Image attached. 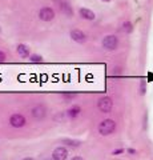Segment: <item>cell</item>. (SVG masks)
<instances>
[{"label":"cell","mask_w":153,"mask_h":160,"mask_svg":"<svg viewBox=\"0 0 153 160\" xmlns=\"http://www.w3.org/2000/svg\"><path fill=\"white\" fill-rule=\"evenodd\" d=\"M103 2H109V0H103Z\"/></svg>","instance_id":"603a6c76"},{"label":"cell","mask_w":153,"mask_h":160,"mask_svg":"<svg viewBox=\"0 0 153 160\" xmlns=\"http://www.w3.org/2000/svg\"><path fill=\"white\" fill-rule=\"evenodd\" d=\"M97 107H98V109H100L101 112L108 113V112H111V109L113 107V102H112V99L108 98V96L100 98L98 99V102H97Z\"/></svg>","instance_id":"7a4b0ae2"},{"label":"cell","mask_w":153,"mask_h":160,"mask_svg":"<svg viewBox=\"0 0 153 160\" xmlns=\"http://www.w3.org/2000/svg\"><path fill=\"white\" fill-rule=\"evenodd\" d=\"M116 129V123L113 122L112 119H107L103 120L98 126V132H100L103 136H107V135H111L113 131Z\"/></svg>","instance_id":"6da1fadb"},{"label":"cell","mask_w":153,"mask_h":160,"mask_svg":"<svg viewBox=\"0 0 153 160\" xmlns=\"http://www.w3.org/2000/svg\"><path fill=\"white\" fill-rule=\"evenodd\" d=\"M73 98H76V93H64L63 95V99L65 100V102H69Z\"/></svg>","instance_id":"9a60e30c"},{"label":"cell","mask_w":153,"mask_h":160,"mask_svg":"<svg viewBox=\"0 0 153 160\" xmlns=\"http://www.w3.org/2000/svg\"><path fill=\"white\" fill-rule=\"evenodd\" d=\"M122 152H124V149L120 148V149H116V151H113L112 155H120V153H122Z\"/></svg>","instance_id":"d6986e66"},{"label":"cell","mask_w":153,"mask_h":160,"mask_svg":"<svg viewBox=\"0 0 153 160\" xmlns=\"http://www.w3.org/2000/svg\"><path fill=\"white\" fill-rule=\"evenodd\" d=\"M72 160H83V159H81V158H79V156H76V158H73Z\"/></svg>","instance_id":"44dd1931"},{"label":"cell","mask_w":153,"mask_h":160,"mask_svg":"<svg viewBox=\"0 0 153 160\" xmlns=\"http://www.w3.org/2000/svg\"><path fill=\"white\" fill-rule=\"evenodd\" d=\"M39 18L43 22H51L55 18V11L51 8V7H44L39 11Z\"/></svg>","instance_id":"277c9868"},{"label":"cell","mask_w":153,"mask_h":160,"mask_svg":"<svg viewBox=\"0 0 153 160\" xmlns=\"http://www.w3.org/2000/svg\"><path fill=\"white\" fill-rule=\"evenodd\" d=\"M29 59H31L32 63H41V62H43L41 56H39V55H32V56L29 58Z\"/></svg>","instance_id":"5bb4252c"},{"label":"cell","mask_w":153,"mask_h":160,"mask_svg":"<svg viewBox=\"0 0 153 160\" xmlns=\"http://www.w3.org/2000/svg\"><path fill=\"white\" fill-rule=\"evenodd\" d=\"M4 60H6V53L0 51V63H4Z\"/></svg>","instance_id":"ac0fdd59"},{"label":"cell","mask_w":153,"mask_h":160,"mask_svg":"<svg viewBox=\"0 0 153 160\" xmlns=\"http://www.w3.org/2000/svg\"><path fill=\"white\" fill-rule=\"evenodd\" d=\"M80 112H81V108H80V107H79V106H73L72 108L68 109V116L73 119V118L79 116V115H80Z\"/></svg>","instance_id":"7c38bea8"},{"label":"cell","mask_w":153,"mask_h":160,"mask_svg":"<svg viewBox=\"0 0 153 160\" xmlns=\"http://www.w3.org/2000/svg\"><path fill=\"white\" fill-rule=\"evenodd\" d=\"M128 152H129V153H132V155H135V153H136V151H135V149H132V148H129V149H128Z\"/></svg>","instance_id":"ffe728a7"},{"label":"cell","mask_w":153,"mask_h":160,"mask_svg":"<svg viewBox=\"0 0 153 160\" xmlns=\"http://www.w3.org/2000/svg\"><path fill=\"white\" fill-rule=\"evenodd\" d=\"M118 46V40L116 36H113V35H108V36L104 38L103 40V47L108 51H113V49H116Z\"/></svg>","instance_id":"3957f363"},{"label":"cell","mask_w":153,"mask_h":160,"mask_svg":"<svg viewBox=\"0 0 153 160\" xmlns=\"http://www.w3.org/2000/svg\"><path fill=\"white\" fill-rule=\"evenodd\" d=\"M23 160H35V159H32V158H26V159H23Z\"/></svg>","instance_id":"7402d4cb"},{"label":"cell","mask_w":153,"mask_h":160,"mask_svg":"<svg viewBox=\"0 0 153 160\" xmlns=\"http://www.w3.org/2000/svg\"><path fill=\"white\" fill-rule=\"evenodd\" d=\"M80 16L83 19H87V20H95L96 18V15L93 11H91V9H88V8H81L80 9Z\"/></svg>","instance_id":"30bf717a"},{"label":"cell","mask_w":153,"mask_h":160,"mask_svg":"<svg viewBox=\"0 0 153 160\" xmlns=\"http://www.w3.org/2000/svg\"><path fill=\"white\" fill-rule=\"evenodd\" d=\"M56 2L59 4V8H60V11L64 15H65V16H68V18L73 16V9H72V7L67 2H64V0H56Z\"/></svg>","instance_id":"8992f818"},{"label":"cell","mask_w":153,"mask_h":160,"mask_svg":"<svg viewBox=\"0 0 153 160\" xmlns=\"http://www.w3.org/2000/svg\"><path fill=\"white\" fill-rule=\"evenodd\" d=\"M45 112H47V109H45V107H43V106H36V107H33L32 111H31L32 116L35 118L36 120L44 119V116H45Z\"/></svg>","instance_id":"9c48e42d"},{"label":"cell","mask_w":153,"mask_h":160,"mask_svg":"<svg viewBox=\"0 0 153 160\" xmlns=\"http://www.w3.org/2000/svg\"><path fill=\"white\" fill-rule=\"evenodd\" d=\"M9 124L15 128H22L24 124H26V118L20 113H15L11 116V119H9Z\"/></svg>","instance_id":"5b68a950"},{"label":"cell","mask_w":153,"mask_h":160,"mask_svg":"<svg viewBox=\"0 0 153 160\" xmlns=\"http://www.w3.org/2000/svg\"><path fill=\"white\" fill-rule=\"evenodd\" d=\"M68 156V151L64 147H57L52 152V160H65Z\"/></svg>","instance_id":"52a82bcc"},{"label":"cell","mask_w":153,"mask_h":160,"mask_svg":"<svg viewBox=\"0 0 153 160\" xmlns=\"http://www.w3.org/2000/svg\"><path fill=\"white\" fill-rule=\"evenodd\" d=\"M71 38H72V40H75V42L79 43V44L85 43V40H87L85 33H84L83 31H80V29H72L71 31Z\"/></svg>","instance_id":"ba28073f"},{"label":"cell","mask_w":153,"mask_h":160,"mask_svg":"<svg viewBox=\"0 0 153 160\" xmlns=\"http://www.w3.org/2000/svg\"><path fill=\"white\" fill-rule=\"evenodd\" d=\"M122 27H124V31L125 32H132V23H129V22H127V23H124L122 24Z\"/></svg>","instance_id":"2e32d148"},{"label":"cell","mask_w":153,"mask_h":160,"mask_svg":"<svg viewBox=\"0 0 153 160\" xmlns=\"http://www.w3.org/2000/svg\"><path fill=\"white\" fill-rule=\"evenodd\" d=\"M61 143L67 144V146H73V147H76V146H79V144H80V142H76V140H71V139H63Z\"/></svg>","instance_id":"4fadbf2b"},{"label":"cell","mask_w":153,"mask_h":160,"mask_svg":"<svg viewBox=\"0 0 153 160\" xmlns=\"http://www.w3.org/2000/svg\"><path fill=\"white\" fill-rule=\"evenodd\" d=\"M17 53L20 55L22 58H28L29 56V48L24 44H19L17 46Z\"/></svg>","instance_id":"8fae6325"},{"label":"cell","mask_w":153,"mask_h":160,"mask_svg":"<svg viewBox=\"0 0 153 160\" xmlns=\"http://www.w3.org/2000/svg\"><path fill=\"white\" fill-rule=\"evenodd\" d=\"M140 93L141 95L145 93V82L144 80H141V83H140Z\"/></svg>","instance_id":"e0dca14e"}]
</instances>
